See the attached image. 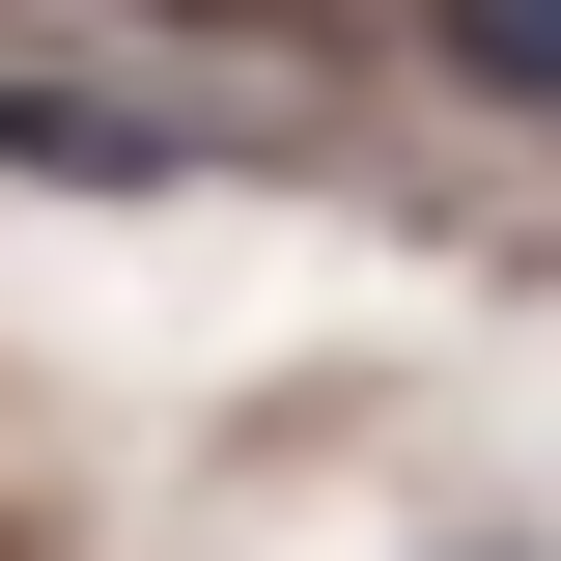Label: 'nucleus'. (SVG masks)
<instances>
[{
  "instance_id": "obj_1",
  "label": "nucleus",
  "mask_w": 561,
  "mask_h": 561,
  "mask_svg": "<svg viewBox=\"0 0 561 561\" xmlns=\"http://www.w3.org/2000/svg\"><path fill=\"white\" fill-rule=\"evenodd\" d=\"M0 169H28V197H169L197 140L169 113H84V84H0Z\"/></svg>"
},
{
  "instance_id": "obj_2",
  "label": "nucleus",
  "mask_w": 561,
  "mask_h": 561,
  "mask_svg": "<svg viewBox=\"0 0 561 561\" xmlns=\"http://www.w3.org/2000/svg\"><path fill=\"white\" fill-rule=\"evenodd\" d=\"M421 57L505 84V113H561V0H421Z\"/></svg>"
}]
</instances>
